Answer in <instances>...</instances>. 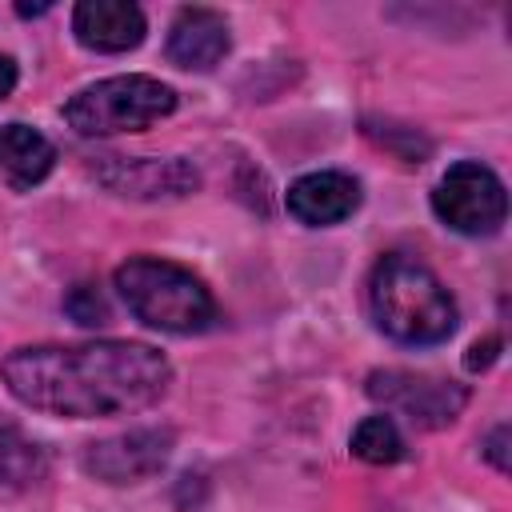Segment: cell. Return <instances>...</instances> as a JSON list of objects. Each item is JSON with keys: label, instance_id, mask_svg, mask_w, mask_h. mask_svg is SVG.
Returning <instances> with one entry per match:
<instances>
[{"label": "cell", "instance_id": "obj_5", "mask_svg": "<svg viewBox=\"0 0 512 512\" xmlns=\"http://www.w3.org/2000/svg\"><path fill=\"white\" fill-rule=\"evenodd\" d=\"M432 212L460 236H496L508 220L504 180L480 160H456L432 188Z\"/></svg>", "mask_w": 512, "mask_h": 512}, {"label": "cell", "instance_id": "obj_15", "mask_svg": "<svg viewBox=\"0 0 512 512\" xmlns=\"http://www.w3.org/2000/svg\"><path fill=\"white\" fill-rule=\"evenodd\" d=\"M484 460L496 468V472H508V424H496L492 432H488V440H484Z\"/></svg>", "mask_w": 512, "mask_h": 512}, {"label": "cell", "instance_id": "obj_17", "mask_svg": "<svg viewBox=\"0 0 512 512\" xmlns=\"http://www.w3.org/2000/svg\"><path fill=\"white\" fill-rule=\"evenodd\" d=\"M16 76H20V72H16V60L0 52V100H4V96H12V88H16Z\"/></svg>", "mask_w": 512, "mask_h": 512}, {"label": "cell", "instance_id": "obj_4", "mask_svg": "<svg viewBox=\"0 0 512 512\" xmlns=\"http://www.w3.org/2000/svg\"><path fill=\"white\" fill-rule=\"evenodd\" d=\"M176 112V88L156 76H108L80 88L64 104L68 128L80 136H112V132H144L148 124Z\"/></svg>", "mask_w": 512, "mask_h": 512}, {"label": "cell", "instance_id": "obj_2", "mask_svg": "<svg viewBox=\"0 0 512 512\" xmlns=\"http://www.w3.org/2000/svg\"><path fill=\"white\" fill-rule=\"evenodd\" d=\"M368 312H372V324L404 348L444 344L460 324L452 292L412 252H384L372 264Z\"/></svg>", "mask_w": 512, "mask_h": 512}, {"label": "cell", "instance_id": "obj_6", "mask_svg": "<svg viewBox=\"0 0 512 512\" xmlns=\"http://www.w3.org/2000/svg\"><path fill=\"white\" fill-rule=\"evenodd\" d=\"M364 392H368V400L384 404L388 412H400L416 428H448L468 404V388L464 384L440 380V376H424V372H404V368L368 372Z\"/></svg>", "mask_w": 512, "mask_h": 512}, {"label": "cell", "instance_id": "obj_9", "mask_svg": "<svg viewBox=\"0 0 512 512\" xmlns=\"http://www.w3.org/2000/svg\"><path fill=\"white\" fill-rule=\"evenodd\" d=\"M288 216L308 224V228H332L340 220H348L360 208V180L336 168H320V172H304L300 180L288 184Z\"/></svg>", "mask_w": 512, "mask_h": 512}, {"label": "cell", "instance_id": "obj_7", "mask_svg": "<svg viewBox=\"0 0 512 512\" xmlns=\"http://www.w3.org/2000/svg\"><path fill=\"white\" fill-rule=\"evenodd\" d=\"M172 444V428H132L108 440H92L80 452V468L104 484H140L168 464Z\"/></svg>", "mask_w": 512, "mask_h": 512}, {"label": "cell", "instance_id": "obj_8", "mask_svg": "<svg viewBox=\"0 0 512 512\" xmlns=\"http://www.w3.org/2000/svg\"><path fill=\"white\" fill-rule=\"evenodd\" d=\"M92 176L116 192V196H132V200H176L188 196L200 184V172L172 156V160H124V156H104L92 164Z\"/></svg>", "mask_w": 512, "mask_h": 512}, {"label": "cell", "instance_id": "obj_12", "mask_svg": "<svg viewBox=\"0 0 512 512\" xmlns=\"http://www.w3.org/2000/svg\"><path fill=\"white\" fill-rule=\"evenodd\" d=\"M56 164V148L48 136H40L28 124H0V176L16 188L28 192L36 188Z\"/></svg>", "mask_w": 512, "mask_h": 512}, {"label": "cell", "instance_id": "obj_1", "mask_svg": "<svg viewBox=\"0 0 512 512\" xmlns=\"http://www.w3.org/2000/svg\"><path fill=\"white\" fill-rule=\"evenodd\" d=\"M0 376L24 408L68 420L144 412L172 388L168 356L144 340L24 344L4 356Z\"/></svg>", "mask_w": 512, "mask_h": 512}, {"label": "cell", "instance_id": "obj_13", "mask_svg": "<svg viewBox=\"0 0 512 512\" xmlns=\"http://www.w3.org/2000/svg\"><path fill=\"white\" fill-rule=\"evenodd\" d=\"M348 448H352L356 460L376 464V468L404 460V436H400V428H396L392 416H364V420L352 428Z\"/></svg>", "mask_w": 512, "mask_h": 512}, {"label": "cell", "instance_id": "obj_3", "mask_svg": "<svg viewBox=\"0 0 512 512\" xmlns=\"http://www.w3.org/2000/svg\"><path fill=\"white\" fill-rule=\"evenodd\" d=\"M116 292L128 304V312L168 336H200L216 324V300L208 292V284L176 264V260H160V256H128L116 272Z\"/></svg>", "mask_w": 512, "mask_h": 512}, {"label": "cell", "instance_id": "obj_18", "mask_svg": "<svg viewBox=\"0 0 512 512\" xmlns=\"http://www.w3.org/2000/svg\"><path fill=\"white\" fill-rule=\"evenodd\" d=\"M52 4H16V12L20 16H40V12H48Z\"/></svg>", "mask_w": 512, "mask_h": 512}, {"label": "cell", "instance_id": "obj_14", "mask_svg": "<svg viewBox=\"0 0 512 512\" xmlns=\"http://www.w3.org/2000/svg\"><path fill=\"white\" fill-rule=\"evenodd\" d=\"M64 312H68L76 324H84V328L108 324V304H104V296H100L92 284H76V288L68 292V300H64Z\"/></svg>", "mask_w": 512, "mask_h": 512}, {"label": "cell", "instance_id": "obj_16", "mask_svg": "<svg viewBox=\"0 0 512 512\" xmlns=\"http://www.w3.org/2000/svg\"><path fill=\"white\" fill-rule=\"evenodd\" d=\"M496 356H500V336H484V340H476V344L468 348L464 368H468V372H484V368H488Z\"/></svg>", "mask_w": 512, "mask_h": 512}, {"label": "cell", "instance_id": "obj_10", "mask_svg": "<svg viewBox=\"0 0 512 512\" xmlns=\"http://www.w3.org/2000/svg\"><path fill=\"white\" fill-rule=\"evenodd\" d=\"M232 48L228 20L216 8H180L168 24V60L184 72H212Z\"/></svg>", "mask_w": 512, "mask_h": 512}, {"label": "cell", "instance_id": "obj_11", "mask_svg": "<svg viewBox=\"0 0 512 512\" xmlns=\"http://www.w3.org/2000/svg\"><path fill=\"white\" fill-rule=\"evenodd\" d=\"M72 32L92 52H128L144 40L148 20L132 0H80L72 8Z\"/></svg>", "mask_w": 512, "mask_h": 512}]
</instances>
